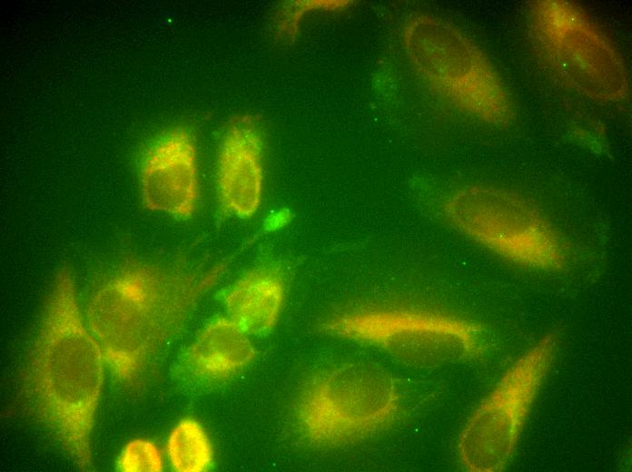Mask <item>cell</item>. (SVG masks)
Wrapping results in <instances>:
<instances>
[{"mask_svg":"<svg viewBox=\"0 0 632 472\" xmlns=\"http://www.w3.org/2000/svg\"><path fill=\"white\" fill-rule=\"evenodd\" d=\"M225 266L201 272L135 261L103 280L86 302L85 320L117 380L131 385L139 379Z\"/></svg>","mask_w":632,"mask_h":472,"instance_id":"2","label":"cell"},{"mask_svg":"<svg viewBox=\"0 0 632 472\" xmlns=\"http://www.w3.org/2000/svg\"><path fill=\"white\" fill-rule=\"evenodd\" d=\"M558 348L548 333L520 355L479 404L458 439L459 459L471 472H499L510 463Z\"/></svg>","mask_w":632,"mask_h":472,"instance_id":"5","label":"cell"},{"mask_svg":"<svg viewBox=\"0 0 632 472\" xmlns=\"http://www.w3.org/2000/svg\"><path fill=\"white\" fill-rule=\"evenodd\" d=\"M117 468L122 472H160L163 469V456L152 441L133 439L123 447Z\"/></svg>","mask_w":632,"mask_h":472,"instance_id":"14","label":"cell"},{"mask_svg":"<svg viewBox=\"0 0 632 472\" xmlns=\"http://www.w3.org/2000/svg\"><path fill=\"white\" fill-rule=\"evenodd\" d=\"M326 332L377 348L416 367L469 359L481 351V329L437 313L383 310L336 316Z\"/></svg>","mask_w":632,"mask_h":472,"instance_id":"7","label":"cell"},{"mask_svg":"<svg viewBox=\"0 0 632 472\" xmlns=\"http://www.w3.org/2000/svg\"><path fill=\"white\" fill-rule=\"evenodd\" d=\"M139 179L145 209L190 218L199 200L197 151L191 131L178 125L158 136L143 157Z\"/></svg>","mask_w":632,"mask_h":472,"instance_id":"9","label":"cell"},{"mask_svg":"<svg viewBox=\"0 0 632 472\" xmlns=\"http://www.w3.org/2000/svg\"><path fill=\"white\" fill-rule=\"evenodd\" d=\"M527 19L537 55L558 80L597 102L618 103L627 97L629 77L624 60L577 5L534 1Z\"/></svg>","mask_w":632,"mask_h":472,"instance_id":"4","label":"cell"},{"mask_svg":"<svg viewBox=\"0 0 632 472\" xmlns=\"http://www.w3.org/2000/svg\"><path fill=\"white\" fill-rule=\"evenodd\" d=\"M103 349L83 318L71 270L60 268L27 356V409L81 470L93 468L92 433L105 369Z\"/></svg>","mask_w":632,"mask_h":472,"instance_id":"1","label":"cell"},{"mask_svg":"<svg viewBox=\"0 0 632 472\" xmlns=\"http://www.w3.org/2000/svg\"><path fill=\"white\" fill-rule=\"evenodd\" d=\"M400 406V389L390 372L373 363L351 362L310 377L299 392L295 416L311 443L341 446L384 429Z\"/></svg>","mask_w":632,"mask_h":472,"instance_id":"3","label":"cell"},{"mask_svg":"<svg viewBox=\"0 0 632 472\" xmlns=\"http://www.w3.org/2000/svg\"><path fill=\"white\" fill-rule=\"evenodd\" d=\"M446 209L454 225L510 261L552 270L566 263L567 250L558 233L534 204L511 191L466 188Z\"/></svg>","mask_w":632,"mask_h":472,"instance_id":"6","label":"cell"},{"mask_svg":"<svg viewBox=\"0 0 632 472\" xmlns=\"http://www.w3.org/2000/svg\"><path fill=\"white\" fill-rule=\"evenodd\" d=\"M172 467L178 472L208 470L213 460L211 440L203 427L195 419H181L172 429L166 443Z\"/></svg>","mask_w":632,"mask_h":472,"instance_id":"13","label":"cell"},{"mask_svg":"<svg viewBox=\"0 0 632 472\" xmlns=\"http://www.w3.org/2000/svg\"><path fill=\"white\" fill-rule=\"evenodd\" d=\"M281 272L269 266L243 273L227 290L224 306L228 318L249 335H261L275 325L284 300Z\"/></svg>","mask_w":632,"mask_h":472,"instance_id":"11","label":"cell"},{"mask_svg":"<svg viewBox=\"0 0 632 472\" xmlns=\"http://www.w3.org/2000/svg\"><path fill=\"white\" fill-rule=\"evenodd\" d=\"M218 201L223 212L242 219L258 211L262 193V139L252 115L232 118L222 135L217 159Z\"/></svg>","mask_w":632,"mask_h":472,"instance_id":"10","label":"cell"},{"mask_svg":"<svg viewBox=\"0 0 632 472\" xmlns=\"http://www.w3.org/2000/svg\"><path fill=\"white\" fill-rule=\"evenodd\" d=\"M249 334L229 318L207 323L187 350V362L200 377L219 379L234 374L254 358Z\"/></svg>","mask_w":632,"mask_h":472,"instance_id":"12","label":"cell"},{"mask_svg":"<svg viewBox=\"0 0 632 472\" xmlns=\"http://www.w3.org/2000/svg\"><path fill=\"white\" fill-rule=\"evenodd\" d=\"M422 67L430 81L480 119L506 126L515 109L496 70L466 36L437 19L420 25Z\"/></svg>","mask_w":632,"mask_h":472,"instance_id":"8","label":"cell"}]
</instances>
